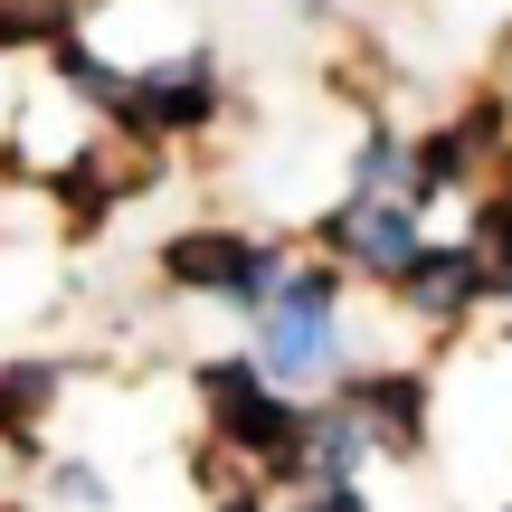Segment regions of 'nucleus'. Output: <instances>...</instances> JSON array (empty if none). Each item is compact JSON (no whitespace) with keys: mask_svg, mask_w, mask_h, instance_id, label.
Instances as JSON below:
<instances>
[{"mask_svg":"<svg viewBox=\"0 0 512 512\" xmlns=\"http://www.w3.org/2000/svg\"><path fill=\"white\" fill-rule=\"evenodd\" d=\"M323 361H332V275H294L266 294V370L323 380Z\"/></svg>","mask_w":512,"mask_h":512,"instance_id":"nucleus-1","label":"nucleus"},{"mask_svg":"<svg viewBox=\"0 0 512 512\" xmlns=\"http://www.w3.org/2000/svg\"><path fill=\"white\" fill-rule=\"evenodd\" d=\"M162 275H171V285H190V294L266 304V285H275V256H266V247H247V238H219V228H200V238H181V247L162 256Z\"/></svg>","mask_w":512,"mask_h":512,"instance_id":"nucleus-2","label":"nucleus"},{"mask_svg":"<svg viewBox=\"0 0 512 512\" xmlns=\"http://www.w3.org/2000/svg\"><path fill=\"white\" fill-rule=\"evenodd\" d=\"M209 408H219L228 437H256V456H266V465H294V456H304V427H294L285 408L247 380V370H228V361L209 370Z\"/></svg>","mask_w":512,"mask_h":512,"instance_id":"nucleus-3","label":"nucleus"},{"mask_svg":"<svg viewBox=\"0 0 512 512\" xmlns=\"http://www.w3.org/2000/svg\"><path fill=\"white\" fill-rule=\"evenodd\" d=\"M342 247L361 256V266H389V275H399L408 256H418V228H408V200H399V209H389V200H361V209L342 219Z\"/></svg>","mask_w":512,"mask_h":512,"instance_id":"nucleus-4","label":"nucleus"},{"mask_svg":"<svg viewBox=\"0 0 512 512\" xmlns=\"http://www.w3.org/2000/svg\"><path fill=\"white\" fill-rule=\"evenodd\" d=\"M484 275H494V266H484V256H465V247H446V256H408V294H418L427 313H456L465 294L484 285Z\"/></svg>","mask_w":512,"mask_h":512,"instance_id":"nucleus-5","label":"nucleus"},{"mask_svg":"<svg viewBox=\"0 0 512 512\" xmlns=\"http://www.w3.org/2000/svg\"><path fill=\"white\" fill-rule=\"evenodd\" d=\"M361 408H370V418H389V427H399V446L418 437V380H380V389H361Z\"/></svg>","mask_w":512,"mask_h":512,"instance_id":"nucleus-6","label":"nucleus"},{"mask_svg":"<svg viewBox=\"0 0 512 512\" xmlns=\"http://www.w3.org/2000/svg\"><path fill=\"white\" fill-rule=\"evenodd\" d=\"M484 238H494V247H503V266H494V285L512 294V209H494V219H484Z\"/></svg>","mask_w":512,"mask_h":512,"instance_id":"nucleus-7","label":"nucleus"},{"mask_svg":"<svg viewBox=\"0 0 512 512\" xmlns=\"http://www.w3.org/2000/svg\"><path fill=\"white\" fill-rule=\"evenodd\" d=\"M313 512H361V494H351V484H323V494H313Z\"/></svg>","mask_w":512,"mask_h":512,"instance_id":"nucleus-8","label":"nucleus"},{"mask_svg":"<svg viewBox=\"0 0 512 512\" xmlns=\"http://www.w3.org/2000/svg\"><path fill=\"white\" fill-rule=\"evenodd\" d=\"M228 512H256V503H228Z\"/></svg>","mask_w":512,"mask_h":512,"instance_id":"nucleus-9","label":"nucleus"}]
</instances>
